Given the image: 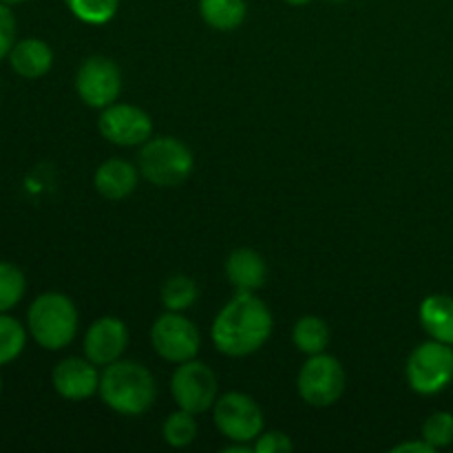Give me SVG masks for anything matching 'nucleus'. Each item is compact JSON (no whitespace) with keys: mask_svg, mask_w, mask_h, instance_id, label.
Listing matches in <instances>:
<instances>
[{"mask_svg":"<svg viewBox=\"0 0 453 453\" xmlns=\"http://www.w3.org/2000/svg\"><path fill=\"white\" fill-rule=\"evenodd\" d=\"M273 314L255 292H237L212 323V343L233 358L259 352L273 334Z\"/></svg>","mask_w":453,"mask_h":453,"instance_id":"f257e3e1","label":"nucleus"},{"mask_svg":"<svg viewBox=\"0 0 453 453\" xmlns=\"http://www.w3.org/2000/svg\"><path fill=\"white\" fill-rule=\"evenodd\" d=\"M100 396L115 414L135 418L153 407L157 398V383L142 363L119 358L102 372Z\"/></svg>","mask_w":453,"mask_h":453,"instance_id":"f03ea898","label":"nucleus"},{"mask_svg":"<svg viewBox=\"0 0 453 453\" xmlns=\"http://www.w3.org/2000/svg\"><path fill=\"white\" fill-rule=\"evenodd\" d=\"M78 310L75 303L66 295L60 292H44L27 312V327L35 343L44 349L66 348L78 334Z\"/></svg>","mask_w":453,"mask_h":453,"instance_id":"7ed1b4c3","label":"nucleus"},{"mask_svg":"<svg viewBox=\"0 0 453 453\" xmlns=\"http://www.w3.org/2000/svg\"><path fill=\"white\" fill-rule=\"evenodd\" d=\"M195 166L193 150L177 137H150L137 155V168L146 181L159 188L184 184Z\"/></svg>","mask_w":453,"mask_h":453,"instance_id":"20e7f679","label":"nucleus"},{"mask_svg":"<svg viewBox=\"0 0 453 453\" xmlns=\"http://www.w3.org/2000/svg\"><path fill=\"white\" fill-rule=\"evenodd\" d=\"M407 383L420 396L442 392L453 380V348L441 341L418 345L407 358Z\"/></svg>","mask_w":453,"mask_h":453,"instance_id":"39448f33","label":"nucleus"},{"mask_svg":"<svg viewBox=\"0 0 453 453\" xmlns=\"http://www.w3.org/2000/svg\"><path fill=\"white\" fill-rule=\"evenodd\" d=\"M299 396L312 407H330L343 396L345 370L334 357L321 352L303 363L296 379Z\"/></svg>","mask_w":453,"mask_h":453,"instance_id":"423d86ee","label":"nucleus"},{"mask_svg":"<svg viewBox=\"0 0 453 453\" xmlns=\"http://www.w3.org/2000/svg\"><path fill=\"white\" fill-rule=\"evenodd\" d=\"M215 425L228 441L255 442L264 432V410L255 398L242 392H228L212 405Z\"/></svg>","mask_w":453,"mask_h":453,"instance_id":"0eeeda50","label":"nucleus"},{"mask_svg":"<svg viewBox=\"0 0 453 453\" xmlns=\"http://www.w3.org/2000/svg\"><path fill=\"white\" fill-rule=\"evenodd\" d=\"M150 343L157 357L180 365L197 357L202 336L188 317L181 312H164L150 327Z\"/></svg>","mask_w":453,"mask_h":453,"instance_id":"6e6552de","label":"nucleus"},{"mask_svg":"<svg viewBox=\"0 0 453 453\" xmlns=\"http://www.w3.org/2000/svg\"><path fill=\"white\" fill-rule=\"evenodd\" d=\"M217 376L206 363L186 361L177 365L171 376V394L180 410L190 414H203L211 410L217 401Z\"/></svg>","mask_w":453,"mask_h":453,"instance_id":"1a4fd4ad","label":"nucleus"},{"mask_svg":"<svg viewBox=\"0 0 453 453\" xmlns=\"http://www.w3.org/2000/svg\"><path fill=\"white\" fill-rule=\"evenodd\" d=\"M75 91L80 100L91 109H106L118 100L122 91L119 66L104 56L87 58L75 75Z\"/></svg>","mask_w":453,"mask_h":453,"instance_id":"9d476101","label":"nucleus"},{"mask_svg":"<svg viewBox=\"0 0 453 453\" xmlns=\"http://www.w3.org/2000/svg\"><path fill=\"white\" fill-rule=\"evenodd\" d=\"M102 137L115 146H142L153 135V119L135 104H118L102 109L97 119Z\"/></svg>","mask_w":453,"mask_h":453,"instance_id":"9b49d317","label":"nucleus"},{"mask_svg":"<svg viewBox=\"0 0 453 453\" xmlns=\"http://www.w3.org/2000/svg\"><path fill=\"white\" fill-rule=\"evenodd\" d=\"M100 372L88 358L69 357L53 367V389L66 401H87L100 392Z\"/></svg>","mask_w":453,"mask_h":453,"instance_id":"f8f14e48","label":"nucleus"},{"mask_svg":"<svg viewBox=\"0 0 453 453\" xmlns=\"http://www.w3.org/2000/svg\"><path fill=\"white\" fill-rule=\"evenodd\" d=\"M128 345V330L122 319L102 317L93 323L84 336V354L96 365H111L119 361Z\"/></svg>","mask_w":453,"mask_h":453,"instance_id":"ddd939ff","label":"nucleus"},{"mask_svg":"<svg viewBox=\"0 0 453 453\" xmlns=\"http://www.w3.org/2000/svg\"><path fill=\"white\" fill-rule=\"evenodd\" d=\"M226 277L237 292H257L264 288L268 268L264 257L252 248H237L226 261Z\"/></svg>","mask_w":453,"mask_h":453,"instance_id":"4468645a","label":"nucleus"},{"mask_svg":"<svg viewBox=\"0 0 453 453\" xmlns=\"http://www.w3.org/2000/svg\"><path fill=\"white\" fill-rule=\"evenodd\" d=\"M137 180H140V168L119 157L106 159L104 164H100L96 177H93L97 193L113 202L127 199L137 188Z\"/></svg>","mask_w":453,"mask_h":453,"instance_id":"2eb2a0df","label":"nucleus"},{"mask_svg":"<svg viewBox=\"0 0 453 453\" xmlns=\"http://www.w3.org/2000/svg\"><path fill=\"white\" fill-rule=\"evenodd\" d=\"M9 62H12V69L18 75L27 80H35L49 73L53 65V51L44 40L27 38L13 44L12 53H9Z\"/></svg>","mask_w":453,"mask_h":453,"instance_id":"dca6fc26","label":"nucleus"},{"mask_svg":"<svg viewBox=\"0 0 453 453\" xmlns=\"http://www.w3.org/2000/svg\"><path fill=\"white\" fill-rule=\"evenodd\" d=\"M420 326L434 341L453 345V296H427L420 303Z\"/></svg>","mask_w":453,"mask_h":453,"instance_id":"f3484780","label":"nucleus"},{"mask_svg":"<svg viewBox=\"0 0 453 453\" xmlns=\"http://www.w3.org/2000/svg\"><path fill=\"white\" fill-rule=\"evenodd\" d=\"M199 13L211 29L234 31L246 20V0H199Z\"/></svg>","mask_w":453,"mask_h":453,"instance_id":"a211bd4d","label":"nucleus"},{"mask_svg":"<svg viewBox=\"0 0 453 453\" xmlns=\"http://www.w3.org/2000/svg\"><path fill=\"white\" fill-rule=\"evenodd\" d=\"M330 339V326L321 317H314V314L299 319L295 327H292V343H295L299 352L308 354V357L326 352Z\"/></svg>","mask_w":453,"mask_h":453,"instance_id":"6ab92c4d","label":"nucleus"},{"mask_svg":"<svg viewBox=\"0 0 453 453\" xmlns=\"http://www.w3.org/2000/svg\"><path fill=\"white\" fill-rule=\"evenodd\" d=\"M162 305L168 312H186L197 301L199 288L186 274H173L162 286Z\"/></svg>","mask_w":453,"mask_h":453,"instance_id":"aec40b11","label":"nucleus"},{"mask_svg":"<svg viewBox=\"0 0 453 453\" xmlns=\"http://www.w3.org/2000/svg\"><path fill=\"white\" fill-rule=\"evenodd\" d=\"M27 345V332L18 319L0 312V365L16 361Z\"/></svg>","mask_w":453,"mask_h":453,"instance_id":"412c9836","label":"nucleus"},{"mask_svg":"<svg viewBox=\"0 0 453 453\" xmlns=\"http://www.w3.org/2000/svg\"><path fill=\"white\" fill-rule=\"evenodd\" d=\"M162 434L168 445L175 447V449H184V447H188L197 438V420H195V414H190L186 410L175 411V414H171L164 420Z\"/></svg>","mask_w":453,"mask_h":453,"instance_id":"4be33fe9","label":"nucleus"},{"mask_svg":"<svg viewBox=\"0 0 453 453\" xmlns=\"http://www.w3.org/2000/svg\"><path fill=\"white\" fill-rule=\"evenodd\" d=\"M27 290V279L18 265L0 261V312H9L20 303Z\"/></svg>","mask_w":453,"mask_h":453,"instance_id":"5701e85b","label":"nucleus"},{"mask_svg":"<svg viewBox=\"0 0 453 453\" xmlns=\"http://www.w3.org/2000/svg\"><path fill=\"white\" fill-rule=\"evenodd\" d=\"M78 20L87 25H106L115 18L119 0H65Z\"/></svg>","mask_w":453,"mask_h":453,"instance_id":"b1692460","label":"nucleus"},{"mask_svg":"<svg viewBox=\"0 0 453 453\" xmlns=\"http://www.w3.org/2000/svg\"><path fill=\"white\" fill-rule=\"evenodd\" d=\"M423 441L434 449H445L453 442V416L449 411H436L423 423Z\"/></svg>","mask_w":453,"mask_h":453,"instance_id":"393cba45","label":"nucleus"},{"mask_svg":"<svg viewBox=\"0 0 453 453\" xmlns=\"http://www.w3.org/2000/svg\"><path fill=\"white\" fill-rule=\"evenodd\" d=\"M13 44H16V18L9 4L0 3V60L12 53Z\"/></svg>","mask_w":453,"mask_h":453,"instance_id":"a878e982","label":"nucleus"},{"mask_svg":"<svg viewBox=\"0 0 453 453\" xmlns=\"http://www.w3.org/2000/svg\"><path fill=\"white\" fill-rule=\"evenodd\" d=\"M252 447H255V453H290L295 449V442L281 432H261V436L257 438Z\"/></svg>","mask_w":453,"mask_h":453,"instance_id":"bb28decb","label":"nucleus"},{"mask_svg":"<svg viewBox=\"0 0 453 453\" xmlns=\"http://www.w3.org/2000/svg\"><path fill=\"white\" fill-rule=\"evenodd\" d=\"M436 449H434L432 445H429L427 441H410V442H401V445H396L392 449V453H434Z\"/></svg>","mask_w":453,"mask_h":453,"instance_id":"cd10ccee","label":"nucleus"},{"mask_svg":"<svg viewBox=\"0 0 453 453\" xmlns=\"http://www.w3.org/2000/svg\"><path fill=\"white\" fill-rule=\"evenodd\" d=\"M288 4H292V7H305V4H310L312 0H286Z\"/></svg>","mask_w":453,"mask_h":453,"instance_id":"c85d7f7f","label":"nucleus"},{"mask_svg":"<svg viewBox=\"0 0 453 453\" xmlns=\"http://www.w3.org/2000/svg\"><path fill=\"white\" fill-rule=\"evenodd\" d=\"M0 3H4V4H18V3H25V0H0Z\"/></svg>","mask_w":453,"mask_h":453,"instance_id":"c756f323","label":"nucleus"},{"mask_svg":"<svg viewBox=\"0 0 453 453\" xmlns=\"http://www.w3.org/2000/svg\"><path fill=\"white\" fill-rule=\"evenodd\" d=\"M0 392H3V380H0Z\"/></svg>","mask_w":453,"mask_h":453,"instance_id":"7c9ffc66","label":"nucleus"},{"mask_svg":"<svg viewBox=\"0 0 453 453\" xmlns=\"http://www.w3.org/2000/svg\"><path fill=\"white\" fill-rule=\"evenodd\" d=\"M334 3H343V0H334Z\"/></svg>","mask_w":453,"mask_h":453,"instance_id":"2f4dec72","label":"nucleus"}]
</instances>
